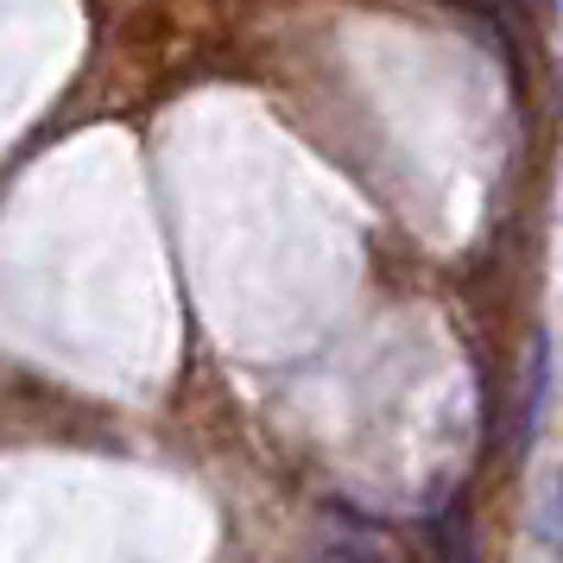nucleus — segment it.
Returning <instances> with one entry per match:
<instances>
[{"instance_id":"nucleus-1","label":"nucleus","mask_w":563,"mask_h":563,"mask_svg":"<svg viewBox=\"0 0 563 563\" xmlns=\"http://www.w3.org/2000/svg\"><path fill=\"white\" fill-rule=\"evenodd\" d=\"M532 538L551 551V558H563V468H551V475H544V487H538V500H532Z\"/></svg>"}]
</instances>
